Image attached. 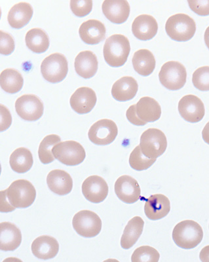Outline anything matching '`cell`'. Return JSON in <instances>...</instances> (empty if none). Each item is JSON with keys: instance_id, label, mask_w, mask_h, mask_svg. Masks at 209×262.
Segmentation results:
<instances>
[{"instance_id": "cell-1", "label": "cell", "mask_w": 209, "mask_h": 262, "mask_svg": "<svg viewBox=\"0 0 209 262\" xmlns=\"http://www.w3.org/2000/svg\"><path fill=\"white\" fill-rule=\"evenodd\" d=\"M0 195L1 212H9L30 207L36 200V191L31 182L21 179L14 181Z\"/></svg>"}, {"instance_id": "cell-2", "label": "cell", "mask_w": 209, "mask_h": 262, "mask_svg": "<svg viewBox=\"0 0 209 262\" xmlns=\"http://www.w3.org/2000/svg\"><path fill=\"white\" fill-rule=\"evenodd\" d=\"M130 51V42L128 37L122 34H114L106 40L103 55L110 67L118 68L128 61Z\"/></svg>"}, {"instance_id": "cell-3", "label": "cell", "mask_w": 209, "mask_h": 262, "mask_svg": "<svg viewBox=\"0 0 209 262\" xmlns=\"http://www.w3.org/2000/svg\"><path fill=\"white\" fill-rule=\"evenodd\" d=\"M203 238V229L194 221L180 222L173 229L174 242L183 249H194L200 244Z\"/></svg>"}, {"instance_id": "cell-4", "label": "cell", "mask_w": 209, "mask_h": 262, "mask_svg": "<svg viewBox=\"0 0 209 262\" xmlns=\"http://www.w3.org/2000/svg\"><path fill=\"white\" fill-rule=\"evenodd\" d=\"M165 31L174 41L190 40L196 32V24L193 18L184 13L176 14L166 20Z\"/></svg>"}, {"instance_id": "cell-5", "label": "cell", "mask_w": 209, "mask_h": 262, "mask_svg": "<svg viewBox=\"0 0 209 262\" xmlns=\"http://www.w3.org/2000/svg\"><path fill=\"white\" fill-rule=\"evenodd\" d=\"M139 146L147 158L157 159L165 153L168 147V140L161 130L150 128L141 135Z\"/></svg>"}, {"instance_id": "cell-6", "label": "cell", "mask_w": 209, "mask_h": 262, "mask_svg": "<svg viewBox=\"0 0 209 262\" xmlns=\"http://www.w3.org/2000/svg\"><path fill=\"white\" fill-rule=\"evenodd\" d=\"M159 79L161 85L169 90H181L186 83V69L181 63L177 61L166 62L162 66Z\"/></svg>"}, {"instance_id": "cell-7", "label": "cell", "mask_w": 209, "mask_h": 262, "mask_svg": "<svg viewBox=\"0 0 209 262\" xmlns=\"http://www.w3.org/2000/svg\"><path fill=\"white\" fill-rule=\"evenodd\" d=\"M69 72L67 58L60 53H53L45 58L41 64L42 76L51 83L64 80Z\"/></svg>"}, {"instance_id": "cell-8", "label": "cell", "mask_w": 209, "mask_h": 262, "mask_svg": "<svg viewBox=\"0 0 209 262\" xmlns=\"http://www.w3.org/2000/svg\"><path fill=\"white\" fill-rule=\"evenodd\" d=\"M102 221L97 214L84 210L76 213L72 220V226L81 237L93 238L97 236L102 229Z\"/></svg>"}, {"instance_id": "cell-9", "label": "cell", "mask_w": 209, "mask_h": 262, "mask_svg": "<svg viewBox=\"0 0 209 262\" xmlns=\"http://www.w3.org/2000/svg\"><path fill=\"white\" fill-rule=\"evenodd\" d=\"M56 160L67 166H77L83 163L86 153L84 147L79 142L69 140L60 142L53 149Z\"/></svg>"}, {"instance_id": "cell-10", "label": "cell", "mask_w": 209, "mask_h": 262, "mask_svg": "<svg viewBox=\"0 0 209 262\" xmlns=\"http://www.w3.org/2000/svg\"><path fill=\"white\" fill-rule=\"evenodd\" d=\"M118 134L116 123L110 119H104L98 121L91 126L89 130V139L98 146H107L112 143Z\"/></svg>"}, {"instance_id": "cell-11", "label": "cell", "mask_w": 209, "mask_h": 262, "mask_svg": "<svg viewBox=\"0 0 209 262\" xmlns=\"http://www.w3.org/2000/svg\"><path fill=\"white\" fill-rule=\"evenodd\" d=\"M16 114L27 121H36L43 116L44 103L34 95L21 96L15 102Z\"/></svg>"}, {"instance_id": "cell-12", "label": "cell", "mask_w": 209, "mask_h": 262, "mask_svg": "<svg viewBox=\"0 0 209 262\" xmlns=\"http://www.w3.org/2000/svg\"><path fill=\"white\" fill-rule=\"evenodd\" d=\"M178 111L185 121L192 123L199 122L205 114L203 102L193 95H185L180 100Z\"/></svg>"}, {"instance_id": "cell-13", "label": "cell", "mask_w": 209, "mask_h": 262, "mask_svg": "<svg viewBox=\"0 0 209 262\" xmlns=\"http://www.w3.org/2000/svg\"><path fill=\"white\" fill-rule=\"evenodd\" d=\"M109 186L103 178L94 175L85 180L82 184V193L89 202L102 203L109 195Z\"/></svg>"}, {"instance_id": "cell-14", "label": "cell", "mask_w": 209, "mask_h": 262, "mask_svg": "<svg viewBox=\"0 0 209 262\" xmlns=\"http://www.w3.org/2000/svg\"><path fill=\"white\" fill-rule=\"evenodd\" d=\"M115 193L122 202L133 204L141 198V189L138 182L134 178L123 175L116 180Z\"/></svg>"}, {"instance_id": "cell-15", "label": "cell", "mask_w": 209, "mask_h": 262, "mask_svg": "<svg viewBox=\"0 0 209 262\" xmlns=\"http://www.w3.org/2000/svg\"><path fill=\"white\" fill-rule=\"evenodd\" d=\"M97 101V95L92 89L83 86L77 89L70 100L73 111L78 114H87L93 111Z\"/></svg>"}, {"instance_id": "cell-16", "label": "cell", "mask_w": 209, "mask_h": 262, "mask_svg": "<svg viewBox=\"0 0 209 262\" xmlns=\"http://www.w3.org/2000/svg\"><path fill=\"white\" fill-rule=\"evenodd\" d=\"M102 9L107 19L114 24H123L130 15V6L126 0H105Z\"/></svg>"}, {"instance_id": "cell-17", "label": "cell", "mask_w": 209, "mask_h": 262, "mask_svg": "<svg viewBox=\"0 0 209 262\" xmlns=\"http://www.w3.org/2000/svg\"><path fill=\"white\" fill-rule=\"evenodd\" d=\"M171 210V203L168 196L162 194H155L145 201L144 212L151 221H159L168 216Z\"/></svg>"}, {"instance_id": "cell-18", "label": "cell", "mask_w": 209, "mask_h": 262, "mask_svg": "<svg viewBox=\"0 0 209 262\" xmlns=\"http://www.w3.org/2000/svg\"><path fill=\"white\" fill-rule=\"evenodd\" d=\"M107 29L100 21L91 19L82 23L79 29L81 40L88 45H97L104 40Z\"/></svg>"}, {"instance_id": "cell-19", "label": "cell", "mask_w": 209, "mask_h": 262, "mask_svg": "<svg viewBox=\"0 0 209 262\" xmlns=\"http://www.w3.org/2000/svg\"><path fill=\"white\" fill-rule=\"evenodd\" d=\"M158 24L156 18L149 15L138 16L134 20L132 32L134 36L141 41H149L156 36Z\"/></svg>"}, {"instance_id": "cell-20", "label": "cell", "mask_w": 209, "mask_h": 262, "mask_svg": "<svg viewBox=\"0 0 209 262\" xmlns=\"http://www.w3.org/2000/svg\"><path fill=\"white\" fill-rule=\"evenodd\" d=\"M22 243V233L15 224L4 222L0 224V249L14 251Z\"/></svg>"}, {"instance_id": "cell-21", "label": "cell", "mask_w": 209, "mask_h": 262, "mask_svg": "<svg viewBox=\"0 0 209 262\" xmlns=\"http://www.w3.org/2000/svg\"><path fill=\"white\" fill-rule=\"evenodd\" d=\"M32 254L37 258L48 260L55 258L59 251V244L55 238L49 235H42L33 242Z\"/></svg>"}, {"instance_id": "cell-22", "label": "cell", "mask_w": 209, "mask_h": 262, "mask_svg": "<svg viewBox=\"0 0 209 262\" xmlns=\"http://www.w3.org/2000/svg\"><path fill=\"white\" fill-rule=\"evenodd\" d=\"M47 184L49 189L58 195H67L72 190V177L63 170L56 169L49 172Z\"/></svg>"}, {"instance_id": "cell-23", "label": "cell", "mask_w": 209, "mask_h": 262, "mask_svg": "<svg viewBox=\"0 0 209 262\" xmlns=\"http://www.w3.org/2000/svg\"><path fill=\"white\" fill-rule=\"evenodd\" d=\"M74 67L76 73L81 78H93L97 74L98 68L97 56L91 51H82L75 59Z\"/></svg>"}, {"instance_id": "cell-24", "label": "cell", "mask_w": 209, "mask_h": 262, "mask_svg": "<svg viewBox=\"0 0 209 262\" xmlns=\"http://www.w3.org/2000/svg\"><path fill=\"white\" fill-rule=\"evenodd\" d=\"M137 80L133 77H123L116 81L112 88V95L117 101L126 102L133 99L138 92Z\"/></svg>"}, {"instance_id": "cell-25", "label": "cell", "mask_w": 209, "mask_h": 262, "mask_svg": "<svg viewBox=\"0 0 209 262\" xmlns=\"http://www.w3.org/2000/svg\"><path fill=\"white\" fill-rule=\"evenodd\" d=\"M136 113L143 122H155L161 118V107L154 98L144 97L136 104Z\"/></svg>"}, {"instance_id": "cell-26", "label": "cell", "mask_w": 209, "mask_h": 262, "mask_svg": "<svg viewBox=\"0 0 209 262\" xmlns=\"http://www.w3.org/2000/svg\"><path fill=\"white\" fill-rule=\"evenodd\" d=\"M34 13L31 5L20 2L13 6L9 11L8 20L13 29H20L29 23Z\"/></svg>"}, {"instance_id": "cell-27", "label": "cell", "mask_w": 209, "mask_h": 262, "mask_svg": "<svg viewBox=\"0 0 209 262\" xmlns=\"http://www.w3.org/2000/svg\"><path fill=\"white\" fill-rule=\"evenodd\" d=\"M132 62L134 69L142 76H150L156 69V61L153 53L148 49H140L135 52Z\"/></svg>"}, {"instance_id": "cell-28", "label": "cell", "mask_w": 209, "mask_h": 262, "mask_svg": "<svg viewBox=\"0 0 209 262\" xmlns=\"http://www.w3.org/2000/svg\"><path fill=\"white\" fill-rule=\"evenodd\" d=\"M144 222L142 217L135 216L129 221L121 238V246L123 249L132 248L138 242L144 229Z\"/></svg>"}, {"instance_id": "cell-29", "label": "cell", "mask_w": 209, "mask_h": 262, "mask_svg": "<svg viewBox=\"0 0 209 262\" xmlns=\"http://www.w3.org/2000/svg\"><path fill=\"white\" fill-rule=\"evenodd\" d=\"M9 164L13 171L25 174L31 169L34 164L32 154L26 147H19L11 154Z\"/></svg>"}, {"instance_id": "cell-30", "label": "cell", "mask_w": 209, "mask_h": 262, "mask_svg": "<svg viewBox=\"0 0 209 262\" xmlns=\"http://www.w3.org/2000/svg\"><path fill=\"white\" fill-rule=\"evenodd\" d=\"M25 41L27 48L37 54L46 52L50 45L48 35L38 28L32 29L27 33Z\"/></svg>"}, {"instance_id": "cell-31", "label": "cell", "mask_w": 209, "mask_h": 262, "mask_svg": "<svg viewBox=\"0 0 209 262\" xmlns=\"http://www.w3.org/2000/svg\"><path fill=\"white\" fill-rule=\"evenodd\" d=\"M0 84L5 92L15 94L22 90L24 79L22 74L13 69L4 70L0 76Z\"/></svg>"}, {"instance_id": "cell-32", "label": "cell", "mask_w": 209, "mask_h": 262, "mask_svg": "<svg viewBox=\"0 0 209 262\" xmlns=\"http://www.w3.org/2000/svg\"><path fill=\"white\" fill-rule=\"evenodd\" d=\"M60 141V137L56 135H50L44 138L39 144L38 149L39 159L42 163L48 165L55 161L53 149Z\"/></svg>"}, {"instance_id": "cell-33", "label": "cell", "mask_w": 209, "mask_h": 262, "mask_svg": "<svg viewBox=\"0 0 209 262\" xmlns=\"http://www.w3.org/2000/svg\"><path fill=\"white\" fill-rule=\"evenodd\" d=\"M157 159L147 158L141 151L140 146H137L131 152L129 157V165L133 169L142 171L149 169L156 162Z\"/></svg>"}, {"instance_id": "cell-34", "label": "cell", "mask_w": 209, "mask_h": 262, "mask_svg": "<svg viewBox=\"0 0 209 262\" xmlns=\"http://www.w3.org/2000/svg\"><path fill=\"white\" fill-rule=\"evenodd\" d=\"M160 254L154 248L142 246L134 251L131 262H159Z\"/></svg>"}, {"instance_id": "cell-35", "label": "cell", "mask_w": 209, "mask_h": 262, "mask_svg": "<svg viewBox=\"0 0 209 262\" xmlns=\"http://www.w3.org/2000/svg\"><path fill=\"white\" fill-rule=\"evenodd\" d=\"M195 88L201 91H209V67L197 69L192 76Z\"/></svg>"}, {"instance_id": "cell-36", "label": "cell", "mask_w": 209, "mask_h": 262, "mask_svg": "<svg viewBox=\"0 0 209 262\" xmlns=\"http://www.w3.org/2000/svg\"><path fill=\"white\" fill-rule=\"evenodd\" d=\"M70 9L72 13L78 17L88 15L93 9V1L91 0H71Z\"/></svg>"}, {"instance_id": "cell-37", "label": "cell", "mask_w": 209, "mask_h": 262, "mask_svg": "<svg viewBox=\"0 0 209 262\" xmlns=\"http://www.w3.org/2000/svg\"><path fill=\"white\" fill-rule=\"evenodd\" d=\"M15 41L11 35L6 32H0V53L2 55L8 56L15 51Z\"/></svg>"}, {"instance_id": "cell-38", "label": "cell", "mask_w": 209, "mask_h": 262, "mask_svg": "<svg viewBox=\"0 0 209 262\" xmlns=\"http://www.w3.org/2000/svg\"><path fill=\"white\" fill-rule=\"evenodd\" d=\"M190 9L199 16L209 15V0H199V1H187Z\"/></svg>"}, {"instance_id": "cell-39", "label": "cell", "mask_w": 209, "mask_h": 262, "mask_svg": "<svg viewBox=\"0 0 209 262\" xmlns=\"http://www.w3.org/2000/svg\"><path fill=\"white\" fill-rule=\"evenodd\" d=\"M1 132L6 130L12 123V117L8 107L1 104Z\"/></svg>"}, {"instance_id": "cell-40", "label": "cell", "mask_w": 209, "mask_h": 262, "mask_svg": "<svg viewBox=\"0 0 209 262\" xmlns=\"http://www.w3.org/2000/svg\"><path fill=\"white\" fill-rule=\"evenodd\" d=\"M126 117L129 122L134 125L144 126L147 124L143 122L138 118L137 113H136V104L132 105V106L129 107L128 111L126 112Z\"/></svg>"}, {"instance_id": "cell-41", "label": "cell", "mask_w": 209, "mask_h": 262, "mask_svg": "<svg viewBox=\"0 0 209 262\" xmlns=\"http://www.w3.org/2000/svg\"><path fill=\"white\" fill-rule=\"evenodd\" d=\"M199 258L202 262H209V245L206 246L201 250Z\"/></svg>"}, {"instance_id": "cell-42", "label": "cell", "mask_w": 209, "mask_h": 262, "mask_svg": "<svg viewBox=\"0 0 209 262\" xmlns=\"http://www.w3.org/2000/svg\"><path fill=\"white\" fill-rule=\"evenodd\" d=\"M202 138L204 141L209 145V121L202 131Z\"/></svg>"}, {"instance_id": "cell-43", "label": "cell", "mask_w": 209, "mask_h": 262, "mask_svg": "<svg viewBox=\"0 0 209 262\" xmlns=\"http://www.w3.org/2000/svg\"><path fill=\"white\" fill-rule=\"evenodd\" d=\"M204 40L207 48L209 49V27L206 29L205 35H204Z\"/></svg>"}, {"instance_id": "cell-44", "label": "cell", "mask_w": 209, "mask_h": 262, "mask_svg": "<svg viewBox=\"0 0 209 262\" xmlns=\"http://www.w3.org/2000/svg\"><path fill=\"white\" fill-rule=\"evenodd\" d=\"M2 262H23L22 260H20V259L17 258H14V257H10V258H8L5 259Z\"/></svg>"}, {"instance_id": "cell-45", "label": "cell", "mask_w": 209, "mask_h": 262, "mask_svg": "<svg viewBox=\"0 0 209 262\" xmlns=\"http://www.w3.org/2000/svg\"><path fill=\"white\" fill-rule=\"evenodd\" d=\"M103 262H119L118 260H117L116 259H108L107 260H105Z\"/></svg>"}]
</instances>
